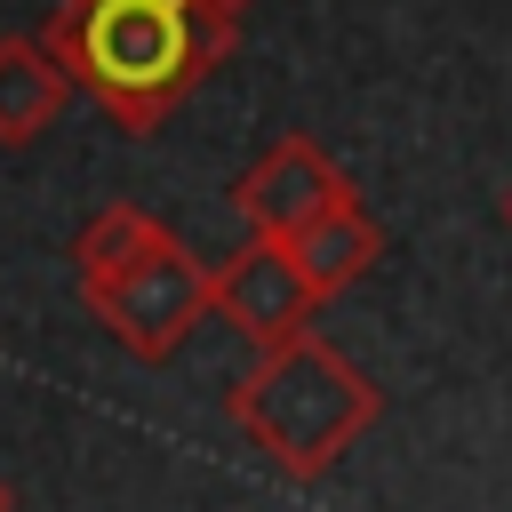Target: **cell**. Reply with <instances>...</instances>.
<instances>
[{
    "mask_svg": "<svg viewBox=\"0 0 512 512\" xmlns=\"http://www.w3.org/2000/svg\"><path fill=\"white\" fill-rule=\"evenodd\" d=\"M376 248H384V232H376V216L352 200V208H336L328 224L296 232V240H288V264H296V272H304V288L328 304L344 280H360V272H368V256H376Z\"/></svg>",
    "mask_w": 512,
    "mask_h": 512,
    "instance_id": "52a82bcc",
    "label": "cell"
},
{
    "mask_svg": "<svg viewBox=\"0 0 512 512\" xmlns=\"http://www.w3.org/2000/svg\"><path fill=\"white\" fill-rule=\"evenodd\" d=\"M0 512H8V480H0Z\"/></svg>",
    "mask_w": 512,
    "mask_h": 512,
    "instance_id": "9c48e42d",
    "label": "cell"
},
{
    "mask_svg": "<svg viewBox=\"0 0 512 512\" xmlns=\"http://www.w3.org/2000/svg\"><path fill=\"white\" fill-rule=\"evenodd\" d=\"M64 104H72V80L48 56V40H0V144L24 152L32 136L56 128Z\"/></svg>",
    "mask_w": 512,
    "mask_h": 512,
    "instance_id": "8992f818",
    "label": "cell"
},
{
    "mask_svg": "<svg viewBox=\"0 0 512 512\" xmlns=\"http://www.w3.org/2000/svg\"><path fill=\"white\" fill-rule=\"evenodd\" d=\"M360 192H352V176L320 152V144H304V136H280L248 176H240V192H232V208H240V224H248V240H272V248H288L296 232H312V224H328L336 208H352Z\"/></svg>",
    "mask_w": 512,
    "mask_h": 512,
    "instance_id": "277c9868",
    "label": "cell"
},
{
    "mask_svg": "<svg viewBox=\"0 0 512 512\" xmlns=\"http://www.w3.org/2000/svg\"><path fill=\"white\" fill-rule=\"evenodd\" d=\"M208 312H216V320H232V328H240L256 352H280V344L312 336L320 296L304 288V272L288 264V248L248 240L240 256H224V264L208 272Z\"/></svg>",
    "mask_w": 512,
    "mask_h": 512,
    "instance_id": "5b68a950",
    "label": "cell"
},
{
    "mask_svg": "<svg viewBox=\"0 0 512 512\" xmlns=\"http://www.w3.org/2000/svg\"><path fill=\"white\" fill-rule=\"evenodd\" d=\"M504 224H512V184H504Z\"/></svg>",
    "mask_w": 512,
    "mask_h": 512,
    "instance_id": "ba28073f",
    "label": "cell"
},
{
    "mask_svg": "<svg viewBox=\"0 0 512 512\" xmlns=\"http://www.w3.org/2000/svg\"><path fill=\"white\" fill-rule=\"evenodd\" d=\"M64 80L96 88L128 128H152L192 96V80L224 56V24H208L192 0H64L40 32Z\"/></svg>",
    "mask_w": 512,
    "mask_h": 512,
    "instance_id": "6da1fadb",
    "label": "cell"
},
{
    "mask_svg": "<svg viewBox=\"0 0 512 512\" xmlns=\"http://www.w3.org/2000/svg\"><path fill=\"white\" fill-rule=\"evenodd\" d=\"M232 424L288 472L312 480L328 472L368 424H376V384L320 336H296L280 352H256V368L232 384Z\"/></svg>",
    "mask_w": 512,
    "mask_h": 512,
    "instance_id": "3957f363",
    "label": "cell"
},
{
    "mask_svg": "<svg viewBox=\"0 0 512 512\" xmlns=\"http://www.w3.org/2000/svg\"><path fill=\"white\" fill-rule=\"evenodd\" d=\"M72 272L88 312L136 352V360H168L200 320H208V272L192 264V248L144 216V208H96L72 240Z\"/></svg>",
    "mask_w": 512,
    "mask_h": 512,
    "instance_id": "7a4b0ae2",
    "label": "cell"
}]
</instances>
